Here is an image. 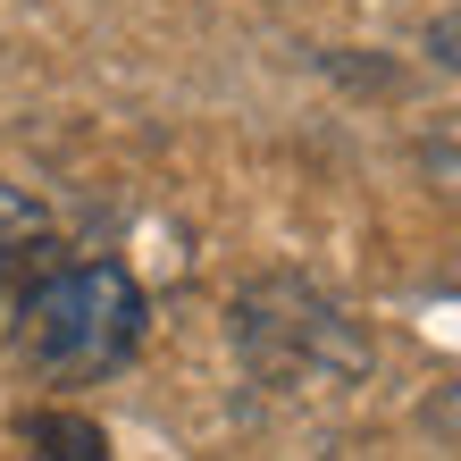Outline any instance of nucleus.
Wrapping results in <instances>:
<instances>
[{"mask_svg": "<svg viewBox=\"0 0 461 461\" xmlns=\"http://www.w3.org/2000/svg\"><path fill=\"white\" fill-rule=\"evenodd\" d=\"M42 243V210L25 202V194H9L0 185V303H9V285H17V260Z\"/></svg>", "mask_w": 461, "mask_h": 461, "instance_id": "nucleus-4", "label": "nucleus"}, {"mask_svg": "<svg viewBox=\"0 0 461 461\" xmlns=\"http://www.w3.org/2000/svg\"><path fill=\"white\" fill-rule=\"evenodd\" d=\"M25 461H110V437L85 411H34L25 420Z\"/></svg>", "mask_w": 461, "mask_h": 461, "instance_id": "nucleus-3", "label": "nucleus"}, {"mask_svg": "<svg viewBox=\"0 0 461 461\" xmlns=\"http://www.w3.org/2000/svg\"><path fill=\"white\" fill-rule=\"evenodd\" d=\"M143 319H151V303L118 260H68L17 294V352L50 386H93V377L134 361Z\"/></svg>", "mask_w": 461, "mask_h": 461, "instance_id": "nucleus-1", "label": "nucleus"}, {"mask_svg": "<svg viewBox=\"0 0 461 461\" xmlns=\"http://www.w3.org/2000/svg\"><path fill=\"white\" fill-rule=\"evenodd\" d=\"M268 303L285 311V328L277 319H260L252 303H243V352L268 369V377H319V369H361V344H352V328L319 303V294L303 285H268Z\"/></svg>", "mask_w": 461, "mask_h": 461, "instance_id": "nucleus-2", "label": "nucleus"}]
</instances>
